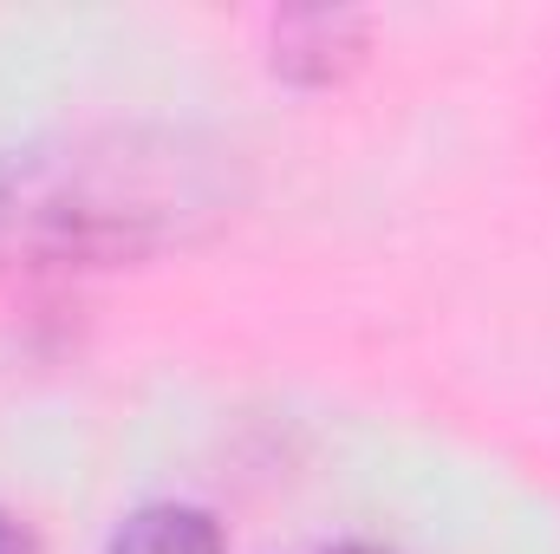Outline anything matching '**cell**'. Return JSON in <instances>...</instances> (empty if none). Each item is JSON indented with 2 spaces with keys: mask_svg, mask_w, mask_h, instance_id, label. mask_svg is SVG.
<instances>
[{
  "mask_svg": "<svg viewBox=\"0 0 560 554\" xmlns=\"http://www.w3.org/2000/svg\"><path fill=\"white\" fill-rule=\"evenodd\" d=\"M105 554H222V529L196 503H150L112 535Z\"/></svg>",
  "mask_w": 560,
  "mask_h": 554,
  "instance_id": "6da1fadb",
  "label": "cell"
},
{
  "mask_svg": "<svg viewBox=\"0 0 560 554\" xmlns=\"http://www.w3.org/2000/svg\"><path fill=\"white\" fill-rule=\"evenodd\" d=\"M0 554H39V535L20 516H7V509H0Z\"/></svg>",
  "mask_w": 560,
  "mask_h": 554,
  "instance_id": "7a4b0ae2",
  "label": "cell"
},
{
  "mask_svg": "<svg viewBox=\"0 0 560 554\" xmlns=\"http://www.w3.org/2000/svg\"><path fill=\"white\" fill-rule=\"evenodd\" d=\"M332 554H385V549H365V542H346V549H332Z\"/></svg>",
  "mask_w": 560,
  "mask_h": 554,
  "instance_id": "3957f363",
  "label": "cell"
}]
</instances>
